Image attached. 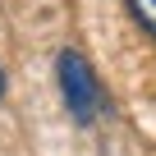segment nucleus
I'll return each instance as SVG.
<instances>
[{
    "mask_svg": "<svg viewBox=\"0 0 156 156\" xmlns=\"http://www.w3.org/2000/svg\"><path fill=\"white\" fill-rule=\"evenodd\" d=\"M55 83H60V101H64V110H69L73 124H92L101 115L106 87H101V78H97V69H92V60L83 51L64 46L55 55Z\"/></svg>",
    "mask_w": 156,
    "mask_h": 156,
    "instance_id": "obj_1",
    "label": "nucleus"
},
{
    "mask_svg": "<svg viewBox=\"0 0 156 156\" xmlns=\"http://www.w3.org/2000/svg\"><path fill=\"white\" fill-rule=\"evenodd\" d=\"M129 14L147 37H156V0H129Z\"/></svg>",
    "mask_w": 156,
    "mask_h": 156,
    "instance_id": "obj_2",
    "label": "nucleus"
},
{
    "mask_svg": "<svg viewBox=\"0 0 156 156\" xmlns=\"http://www.w3.org/2000/svg\"><path fill=\"white\" fill-rule=\"evenodd\" d=\"M0 101H5V69H0Z\"/></svg>",
    "mask_w": 156,
    "mask_h": 156,
    "instance_id": "obj_3",
    "label": "nucleus"
}]
</instances>
